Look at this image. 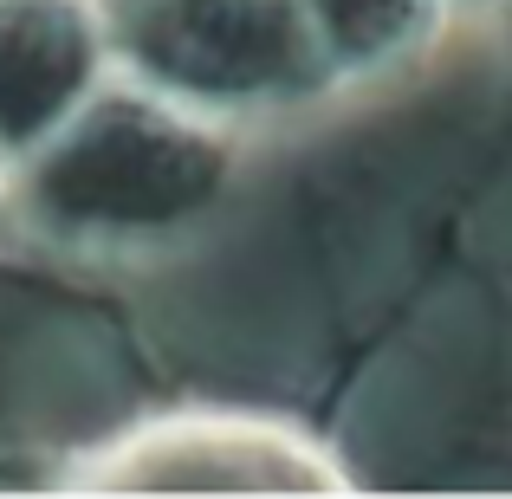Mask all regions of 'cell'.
<instances>
[{"label": "cell", "instance_id": "277c9868", "mask_svg": "<svg viewBox=\"0 0 512 499\" xmlns=\"http://www.w3.org/2000/svg\"><path fill=\"white\" fill-rule=\"evenodd\" d=\"M111 72L98 0H0V156H26Z\"/></svg>", "mask_w": 512, "mask_h": 499}, {"label": "cell", "instance_id": "5b68a950", "mask_svg": "<svg viewBox=\"0 0 512 499\" xmlns=\"http://www.w3.org/2000/svg\"><path fill=\"white\" fill-rule=\"evenodd\" d=\"M318 52L331 65V85L350 78H383L402 59L428 46L448 0H299Z\"/></svg>", "mask_w": 512, "mask_h": 499}, {"label": "cell", "instance_id": "8992f818", "mask_svg": "<svg viewBox=\"0 0 512 499\" xmlns=\"http://www.w3.org/2000/svg\"><path fill=\"white\" fill-rule=\"evenodd\" d=\"M0 221H7V156H0Z\"/></svg>", "mask_w": 512, "mask_h": 499}, {"label": "cell", "instance_id": "7a4b0ae2", "mask_svg": "<svg viewBox=\"0 0 512 499\" xmlns=\"http://www.w3.org/2000/svg\"><path fill=\"white\" fill-rule=\"evenodd\" d=\"M111 65L201 111L247 117L331 91L299 0H98Z\"/></svg>", "mask_w": 512, "mask_h": 499}, {"label": "cell", "instance_id": "52a82bcc", "mask_svg": "<svg viewBox=\"0 0 512 499\" xmlns=\"http://www.w3.org/2000/svg\"><path fill=\"white\" fill-rule=\"evenodd\" d=\"M448 7H500V0H448Z\"/></svg>", "mask_w": 512, "mask_h": 499}, {"label": "cell", "instance_id": "3957f363", "mask_svg": "<svg viewBox=\"0 0 512 499\" xmlns=\"http://www.w3.org/2000/svg\"><path fill=\"white\" fill-rule=\"evenodd\" d=\"M72 480L117 493H331L344 487V467L273 415L169 409L85 454Z\"/></svg>", "mask_w": 512, "mask_h": 499}, {"label": "cell", "instance_id": "6da1fadb", "mask_svg": "<svg viewBox=\"0 0 512 499\" xmlns=\"http://www.w3.org/2000/svg\"><path fill=\"white\" fill-rule=\"evenodd\" d=\"M240 182L234 117L104 72V85L7 169V221L59 253H156L221 214Z\"/></svg>", "mask_w": 512, "mask_h": 499}]
</instances>
